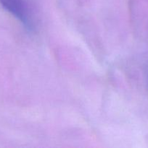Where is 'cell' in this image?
<instances>
[{
    "label": "cell",
    "mask_w": 148,
    "mask_h": 148,
    "mask_svg": "<svg viewBox=\"0 0 148 148\" xmlns=\"http://www.w3.org/2000/svg\"><path fill=\"white\" fill-rule=\"evenodd\" d=\"M0 4L28 30H34L36 17L31 0H0Z\"/></svg>",
    "instance_id": "1"
}]
</instances>
